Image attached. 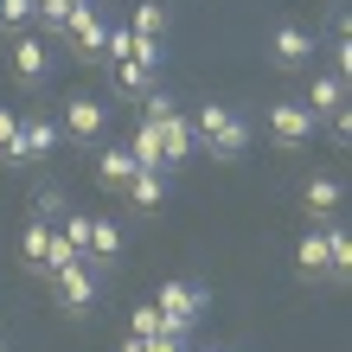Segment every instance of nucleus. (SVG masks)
<instances>
[{"label": "nucleus", "instance_id": "f257e3e1", "mask_svg": "<svg viewBox=\"0 0 352 352\" xmlns=\"http://www.w3.org/2000/svg\"><path fill=\"white\" fill-rule=\"evenodd\" d=\"M192 135H199V148L212 160H243V154H250V122H243L231 102H199Z\"/></svg>", "mask_w": 352, "mask_h": 352}, {"label": "nucleus", "instance_id": "f03ea898", "mask_svg": "<svg viewBox=\"0 0 352 352\" xmlns=\"http://www.w3.org/2000/svg\"><path fill=\"white\" fill-rule=\"evenodd\" d=\"M52 295H58V307H65V314L84 320L90 307H96V295H102V269H96V263H84V256L58 263V269H52Z\"/></svg>", "mask_w": 352, "mask_h": 352}, {"label": "nucleus", "instance_id": "7ed1b4c3", "mask_svg": "<svg viewBox=\"0 0 352 352\" xmlns=\"http://www.w3.org/2000/svg\"><path fill=\"white\" fill-rule=\"evenodd\" d=\"M102 129H109V102L102 96H65V141H77V148H96Z\"/></svg>", "mask_w": 352, "mask_h": 352}, {"label": "nucleus", "instance_id": "20e7f679", "mask_svg": "<svg viewBox=\"0 0 352 352\" xmlns=\"http://www.w3.org/2000/svg\"><path fill=\"white\" fill-rule=\"evenodd\" d=\"M102 32H109V19H102V7H77L71 19H65V45H71V58H84V65H102Z\"/></svg>", "mask_w": 352, "mask_h": 352}, {"label": "nucleus", "instance_id": "39448f33", "mask_svg": "<svg viewBox=\"0 0 352 352\" xmlns=\"http://www.w3.org/2000/svg\"><path fill=\"white\" fill-rule=\"evenodd\" d=\"M154 307H160L167 320H199L205 307H212V288H205V282H160Z\"/></svg>", "mask_w": 352, "mask_h": 352}, {"label": "nucleus", "instance_id": "423d86ee", "mask_svg": "<svg viewBox=\"0 0 352 352\" xmlns=\"http://www.w3.org/2000/svg\"><path fill=\"white\" fill-rule=\"evenodd\" d=\"M269 141H276V148H307V141H314L307 102H276V109H269Z\"/></svg>", "mask_w": 352, "mask_h": 352}, {"label": "nucleus", "instance_id": "0eeeda50", "mask_svg": "<svg viewBox=\"0 0 352 352\" xmlns=\"http://www.w3.org/2000/svg\"><path fill=\"white\" fill-rule=\"evenodd\" d=\"M13 77H19L26 90H38V84L52 77V45H45V38H32V32L13 38Z\"/></svg>", "mask_w": 352, "mask_h": 352}, {"label": "nucleus", "instance_id": "6e6552de", "mask_svg": "<svg viewBox=\"0 0 352 352\" xmlns=\"http://www.w3.org/2000/svg\"><path fill=\"white\" fill-rule=\"evenodd\" d=\"M269 58H276L282 71H301L307 58H314V32H307V26H295V19H282V26L269 32Z\"/></svg>", "mask_w": 352, "mask_h": 352}, {"label": "nucleus", "instance_id": "1a4fd4ad", "mask_svg": "<svg viewBox=\"0 0 352 352\" xmlns=\"http://www.w3.org/2000/svg\"><path fill=\"white\" fill-rule=\"evenodd\" d=\"M340 199H346V186L333 179V173H314L301 186V212H307V224H333L340 218Z\"/></svg>", "mask_w": 352, "mask_h": 352}, {"label": "nucleus", "instance_id": "9d476101", "mask_svg": "<svg viewBox=\"0 0 352 352\" xmlns=\"http://www.w3.org/2000/svg\"><path fill=\"white\" fill-rule=\"evenodd\" d=\"M154 129H160V154H167V167H179V160L199 154V135H192V122H186L179 109H173L167 122H154Z\"/></svg>", "mask_w": 352, "mask_h": 352}, {"label": "nucleus", "instance_id": "9b49d317", "mask_svg": "<svg viewBox=\"0 0 352 352\" xmlns=\"http://www.w3.org/2000/svg\"><path fill=\"white\" fill-rule=\"evenodd\" d=\"M301 102H307V116H314V122H327L333 109H346V77H340V71H320L314 84H307Z\"/></svg>", "mask_w": 352, "mask_h": 352}, {"label": "nucleus", "instance_id": "f8f14e48", "mask_svg": "<svg viewBox=\"0 0 352 352\" xmlns=\"http://www.w3.org/2000/svg\"><path fill=\"white\" fill-rule=\"evenodd\" d=\"M122 192H129L135 212H160V205H167V167H141Z\"/></svg>", "mask_w": 352, "mask_h": 352}, {"label": "nucleus", "instance_id": "ddd939ff", "mask_svg": "<svg viewBox=\"0 0 352 352\" xmlns=\"http://www.w3.org/2000/svg\"><path fill=\"white\" fill-rule=\"evenodd\" d=\"M295 276L301 282H327V231L307 224V237L295 243Z\"/></svg>", "mask_w": 352, "mask_h": 352}, {"label": "nucleus", "instance_id": "4468645a", "mask_svg": "<svg viewBox=\"0 0 352 352\" xmlns=\"http://www.w3.org/2000/svg\"><path fill=\"white\" fill-rule=\"evenodd\" d=\"M19 148H26V160L58 154V122L52 116H19Z\"/></svg>", "mask_w": 352, "mask_h": 352}, {"label": "nucleus", "instance_id": "2eb2a0df", "mask_svg": "<svg viewBox=\"0 0 352 352\" xmlns=\"http://www.w3.org/2000/svg\"><path fill=\"white\" fill-rule=\"evenodd\" d=\"M129 32L141 38V45H167V0H141L135 19H129Z\"/></svg>", "mask_w": 352, "mask_h": 352}, {"label": "nucleus", "instance_id": "dca6fc26", "mask_svg": "<svg viewBox=\"0 0 352 352\" xmlns=\"http://www.w3.org/2000/svg\"><path fill=\"white\" fill-rule=\"evenodd\" d=\"M135 173H141V167H135V154H129V148H102V154H96V179L109 186V192H122Z\"/></svg>", "mask_w": 352, "mask_h": 352}, {"label": "nucleus", "instance_id": "f3484780", "mask_svg": "<svg viewBox=\"0 0 352 352\" xmlns=\"http://www.w3.org/2000/svg\"><path fill=\"white\" fill-rule=\"evenodd\" d=\"M19 256H26V269H38V276H45V263H52V224H45V218H32V224H26V237H19Z\"/></svg>", "mask_w": 352, "mask_h": 352}, {"label": "nucleus", "instance_id": "a211bd4d", "mask_svg": "<svg viewBox=\"0 0 352 352\" xmlns=\"http://www.w3.org/2000/svg\"><path fill=\"white\" fill-rule=\"evenodd\" d=\"M154 77H160V71L141 65V58H116V90H122V96H148Z\"/></svg>", "mask_w": 352, "mask_h": 352}, {"label": "nucleus", "instance_id": "6ab92c4d", "mask_svg": "<svg viewBox=\"0 0 352 352\" xmlns=\"http://www.w3.org/2000/svg\"><path fill=\"white\" fill-rule=\"evenodd\" d=\"M129 154H135V167H167V154H160V129H154V122H135Z\"/></svg>", "mask_w": 352, "mask_h": 352}, {"label": "nucleus", "instance_id": "aec40b11", "mask_svg": "<svg viewBox=\"0 0 352 352\" xmlns=\"http://www.w3.org/2000/svg\"><path fill=\"white\" fill-rule=\"evenodd\" d=\"M0 160L7 167H26V148H19V116L0 109Z\"/></svg>", "mask_w": 352, "mask_h": 352}, {"label": "nucleus", "instance_id": "412c9836", "mask_svg": "<svg viewBox=\"0 0 352 352\" xmlns=\"http://www.w3.org/2000/svg\"><path fill=\"white\" fill-rule=\"evenodd\" d=\"M58 237H65L71 250L84 256V250H90V212H71V205H65V218H58Z\"/></svg>", "mask_w": 352, "mask_h": 352}, {"label": "nucleus", "instance_id": "4be33fe9", "mask_svg": "<svg viewBox=\"0 0 352 352\" xmlns=\"http://www.w3.org/2000/svg\"><path fill=\"white\" fill-rule=\"evenodd\" d=\"M65 205H71V199L58 192V186H45V192L32 199V218H45V224H58V218H65Z\"/></svg>", "mask_w": 352, "mask_h": 352}, {"label": "nucleus", "instance_id": "5701e85b", "mask_svg": "<svg viewBox=\"0 0 352 352\" xmlns=\"http://www.w3.org/2000/svg\"><path fill=\"white\" fill-rule=\"evenodd\" d=\"M129 333H135V340H154V333H160V307H154V301H148V307H135Z\"/></svg>", "mask_w": 352, "mask_h": 352}, {"label": "nucleus", "instance_id": "b1692460", "mask_svg": "<svg viewBox=\"0 0 352 352\" xmlns=\"http://www.w3.org/2000/svg\"><path fill=\"white\" fill-rule=\"evenodd\" d=\"M32 19V0H0V26H26Z\"/></svg>", "mask_w": 352, "mask_h": 352}, {"label": "nucleus", "instance_id": "393cba45", "mask_svg": "<svg viewBox=\"0 0 352 352\" xmlns=\"http://www.w3.org/2000/svg\"><path fill=\"white\" fill-rule=\"evenodd\" d=\"M327 135L346 148V141H352V116H346V109H333V116H327Z\"/></svg>", "mask_w": 352, "mask_h": 352}, {"label": "nucleus", "instance_id": "a878e982", "mask_svg": "<svg viewBox=\"0 0 352 352\" xmlns=\"http://www.w3.org/2000/svg\"><path fill=\"white\" fill-rule=\"evenodd\" d=\"M122 352H148V340H135V333H129V340H122Z\"/></svg>", "mask_w": 352, "mask_h": 352}, {"label": "nucleus", "instance_id": "bb28decb", "mask_svg": "<svg viewBox=\"0 0 352 352\" xmlns=\"http://www.w3.org/2000/svg\"><path fill=\"white\" fill-rule=\"evenodd\" d=\"M199 352H224V346H199Z\"/></svg>", "mask_w": 352, "mask_h": 352}, {"label": "nucleus", "instance_id": "cd10ccee", "mask_svg": "<svg viewBox=\"0 0 352 352\" xmlns=\"http://www.w3.org/2000/svg\"><path fill=\"white\" fill-rule=\"evenodd\" d=\"M0 352H7V333H0Z\"/></svg>", "mask_w": 352, "mask_h": 352}]
</instances>
